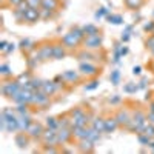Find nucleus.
Wrapping results in <instances>:
<instances>
[{
    "label": "nucleus",
    "mask_w": 154,
    "mask_h": 154,
    "mask_svg": "<svg viewBox=\"0 0 154 154\" xmlns=\"http://www.w3.org/2000/svg\"><path fill=\"white\" fill-rule=\"evenodd\" d=\"M69 116L72 120V126H86V123L89 122V116L82 108H74Z\"/></svg>",
    "instance_id": "obj_1"
},
{
    "label": "nucleus",
    "mask_w": 154,
    "mask_h": 154,
    "mask_svg": "<svg viewBox=\"0 0 154 154\" xmlns=\"http://www.w3.org/2000/svg\"><path fill=\"white\" fill-rule=\"evenodd\" d=\"M22 89V85L16 80V82H6V83H3L2 85V94L3 96H6V97H14L19 91Z\"/></svg>",
    "instance_id": "obj_2"
},
{
    "label": "nucleus",
    "mask_w": 154,
    "mask_h": 154,
    "mask_svg": "<svg viewBox=\"0 0 154 154\" xmlns=\"http://www.w3.org/2000/svg\"><path fill=\"white\" fill-rule=\"evenodd\" d=\"M42 140L45 145H53L56 146L59 143V137H57V130H53V128H46L42 134Z\"/></svg>",
    "instance_id": "obj_3"
},
{
    "label": "nucleus",
    "mask_w": 154,
    "mask_h": 154,
    "mask_svg": "<svg viewBox=\"0 0 154 154\" xmlns=\"http://www.w3.org/2000/svg\"><path fill=\"white\" fill-rule=\"evenodd\" d=\"M32 103L38 106H45L49 103V94H46L43 89H35L32 94Z\"/></svg>",
    "instance_id": "obj_4"
},
{
    "label": "nucleus",
    "mask_w": 154,
    "mask_h": 154,
    "mask_svg": "<svg viewBox=\"0 0 154 154\" xmlns=\"http://www.w3.org/2000/svg\"><path fill=\"white\" fill-rule=\"evenodd\" d=\"M85 48L88 49H97L102 46V35L100 34H94V35H86L83 40Z\"/></svg>",
    "instance_id": "obj_5"
},
{
    "label": "nucleus",
    "mask_w": 154,
    "mask_h": 154,
    "mask_svg": "<svg viewBox=\"0 0 154 154\" xmlns=\"http://www.w3.org/2000/svg\"><path fill=\"white\" fill-rule=\"evenodd\" d=\"M43 125L42 123H38V122H31V125L26 128V134L29 136V137H32V139H37V137H42V134H43Z\"/></svg>",
    "instance_id": "obj_6"
},
{
    "label": "nucleus",
    "mask_w": 154,
    "mask_h": 154,
    "mask_svg": "<svg viewBox=\"0 0 154 154\" xmlns=\"http://www.w3.org/2000/svg\"><path fill=\"white\" fill-rule=\"evenodd\" d=\"M57 137H59V143H68L69 140L74 137L72 128H59L57 130Z\"/></svg>",
    "instance_id": "obj_7"
},
{
    "label": "nucleus",
    "mask_w": 154,
    "mask_h": 154,
    "mask_svg": "<svg viewBox=\"0 0 154 154\" xmlns=\"http://www.w3.org/2000/svg\"><path fill=\"white\" fill-rule=\"evenodd\" d=\"M79 71H80L82 75H88V77H93V75H96L99 72L97 66L91 65V63H88V62H82L80 63V65H79Z\"/></svg>",
    "instance_id": "obj_8"
},
{
    "label": "nucleus",
    "mask_w": 154,
    "mask_h": 154,
    "mask_svg": "<svg viewBox=\"0 0 154 154\" xmlns=\"http://www.w3.org/2000/svg\"><path fill=\"white\" fill-rule=\"evenodd\" d=\"M62 43L65 45V48L74 49L77 45L80 43V40H79V38H77L74 34H72V31H69L68 34H65V35H63V38H62Z\"/></svg>",
    "instance_id": "obj_9"
},
{
    "label": "nucleus",
    "mask_w": 154,
    "mask_h": 154,
    "mask_svg": "<svg viewBox=\"0 0 154 154\" xmlns=\"http://www.w3.org/2000/svg\"><path fill=\"white\" fill-rule=\"evenodd\" d=\"M37 57L40 60L53 59V45H43V46H40L38 51H37Z\"/></svg>",
    "instance_id": "obj_10"
},
{
    "label": "nucleus",
    "mask_w": 154,
    "mask_h": 154,
    "mask_svg": "<svg viewBox=\"0 0 154 154\" xmlns=\"http://www.w3.org/2000/svg\"><path fill=\"white\" fill-rule=\"evenodd\" d=\"M38 19H42V17H40V9H38V8L31 6L26 12H25V22L34 23V22H37Z\"/></svg>",
    "instance_id": "obj_11"
},
{
    "label": "nucleus",
    "mask_w": 154,
    "mask_h": 154,
    "mask_svg": "<svg viewBox=\"0 0 154 154\" xmlns=\"http://www.w3.org/2000/svg\"><path fill=\"white\" fill-rule=\"evenodd\" d=\"M116 119H117L119 125H122V126H128V123H130L131 119H133V116H130V112H128L126 109H120L117 114H116Z\"/></svg>",
    "instance_id": "obj_12"
},
{
    "label": "nucleus",
    "mask_w": 154,
    "mask_h": 154,
    "mask_svg": "<svg viewBox=\"0 0 154 154\" xmlns=\"http://www.w3.org/2000/svg\"><path fill=\"white\" fill-rule=\"evenodd\" d=\"M65 56H66L65 45H63V43H56V45H53V59L62 60Z\"/></svg>",
    "instance_id": "obj_13"
},
{
    "label": "nucleus",
    "mask_w": 154,
    "mask_h": 154,
    "mask_svg": "<svg viewBox=\"0 0 154 154\" xmlns=\"http://www.w3.org/2000/svg\"><path fill=\"white\" fill-rule=\"evenodd\" d=\"M14 140H16V145H17L19 148H26V146L29 145V136H28L26 133H19V134H16Z\"/></svg>",
    "instance_id": "obj_14"
},
{
    "label": "nucleus",
    "mask_w": 154,
    "mask_h": 154,
    "mask_svg": "<svg viewBox=\"0 0 154 154\" xmlns=\"http://www.w3.org/2000/svg\"><path fill=\"white\" fill-rule=\"evenodd\" d=\"M59 83H56V82H53V80H46V82H43V85H42V89L46 93V94H49V96H53L54 93H57L59 91Z\"/></svg>",
    "instance_id": "obj_15"
},
{
    "label": "nucleus",
    "mask_w": 154,
    "mask_h": 154,
    "mask_svg": "<svg viewBox=\"0 0 154 154\" xmlns=\"http://www.w3.org/2000/svg\"><path fill=\"white\" fill-rule=\"evenodd\" d=\"M79 149L82 152H93L94 151V142L89 139H82V140H79Z\"/></svg>",
    "instance_id": "obj_16"
},
{
    "label": "nucleus",
    "mask_w": 154,
    "mask_h": 154,
    "mask_svg": "<svg viewBox=\"0 0 154 154\" xmlns=\"http://www.w3.org/2000/svg\"><path fill=\"white\" fill-rule=\"evenodd\" d=\"M71 128H72V134L77 140L88 137V128H85V126H71Z\"/></svg>",
    "instance_id": "obj_17"
},
{
    "label": "nucleus",
    "mask_w": 154,
    "mask_h": 154,
    "mask_svg": "<svg viewBox=\"0 0 154 154\" xmlns=\"http://www.w3.org/2000/svg\"><path fill=\"white\" fill-rule=\"evenodd\" d=\"M79 72L77 71H71V69H68V71H65L62 74V80H65V82H69V83H74V82H77L79 80Z\"/></svg>",
    "instance_id": "obj_18"
},
{
    "label": "nucleus",
    "mask_w": 154,
    "mask_h": 154,
    "mask_svg": "<svg viewBox=\"0 0 154 154\" xmlns=\"http://www.w3.org/2000/svg\"><path fill=\"white\" fill-rule=\"evenodd\" d=\"M119 126V122L116 117H109L105 120V133H114Z\"/></svg>",
    "instance_id": "obj_19"
},
{
    "label": "nucleus",
    "mask_w": 154,
    "mask_h": 154,
    "mask_svg": "<svg viewBox=\"0 0 154 154\" xmlns=\"http://www.w3.org/2000/svg\"><path fill=\"white\" fill-rule=\"evenodd\" d=\"M31 122H32V119L29 117L28 114L20 116V117H19V126H20V130L22 131H26V128L31 125Z\"/></svg>",
    "instance_id": "obj_20"
},
{
    "label": "nucleus",
    "mask_w": 154,
    "mask_h": 154,
    "mask_svg": "<svg viewBox=\"0 0 154 154\" xmlns=\"http://www.w3.org/2000/svg\"><path fill=\"white\" fill-rule=\"evenodd\" d=\"M19 46H20L23 51H32L34 46H35V43H34L32 40H29V38H23V40L19 43Z\"/></svg>",
    "instance_id": "obj_21"
},
{
    "label": "nucleus",
    "mask_w": 154,
    "mask_h": 154,
    "mask_svg": "<svg viewBox=\"0 0 154 154\" xmlns=\"http://www.w3.org/2000/svg\"><path fill=\"white\" fill-rule=\"evenodd\" d=\"M137 139H139V143H140V145H143V146H149L151 142H152V139H151L149 136H146L145 133H139Z\"/></svg>",
    "instance_id": "obj_22"
},
{
    "label": "nucleus",
    "mask_w": 154,
    "mask_h": 154,
    "mask_svg": "<svg viewBox=\"0 0 154 154\" xmlns=\"http://www.w3.org/2000/svg\"><path fill=\"white\" fill-rule=\"evenodd\" d=\"M94 130H97V131H100V133H103L105 131V120L103 119H100V117H97V119H94L93 120V125H91Z\"/></svg>",
    "instance_id": "obj_23"
},
{
    "label": "nucleus",
    "mask_w": 154,
    "mask_h": 154,
    "mask_svg": "<svg viewBox=\"0 0 154 154\" xmlns=\"http://www.w3.org/2000/svg\"><path fill=\"white\" fill-rule=\"evenodd\" d=\"M59 6V0H42V8L45 9H56Z\"/></svg>",
    "instance_id": "obj_24"
},
{
    "label": "nucleus",
    "mask_w": 154,
    "mask_h": 154,
    "mask_svg": "<svg viewBox=\"0 0 154 154\" xmlns=\"http://www.w3.org/2000/svg\"><path fill=\"white\" fill-rule=\"evenodd\" d=\"M86 139H89V140H93V142L96 143L97 140L100 139V131L94 130L93 126H91V128H88V137H86Z\"/></svg>",
    "instance_id": "obj_25"
},
{
    "label": "nucleus",
    "mask_w": 154,
    "mask_h": 154,
    "mask_svg": "<svg viewBox=\"0 0 154 154\" xmlns=\"http://www.w3.org/2000/svg\"><path fill=\"white\" fill-rule=\"evenodd\" d=\"M108 22L112 23V25H122L123 23V17L120 14H108Z\"/></svg>",
    "instance_id": "obj_26"
},
{
    "label": "nucleus",
    "mask_w": 154,
    "mask_h": 154,
    "mask_svg": "<svg viewBox=\"0 0 154 154\" xmlns=\"http://www.w3.org/2000/svg\"><path fill=\"white\" fill-rule=\"evenodd\" d=\"M83 29V32L86 34V35H94V34H99V29H97V26L96 25H85V26L82 28Z\"/></svg>",
    "instance_id": "obj_27"
},
{
    "label": "nucleus",
    "mask_w": 154,
    "mask_h": 154,
    "mask_svg": "<svg viewBox=\"0 0 154 154\" xmlns=\"http://www.w3.org/2000/svg\"><path fill=\"white\" fill-rule=\"evenodd\" d=\"M109 80H111V83H112L114 86H117V85L120 83V71H119V69H114V71H111Z\"/></svg>",
    "instance_id": "obj_28"
},
{
    "label": "nucleus",
    "mask_w": 154,
    "mask_h": 154,
    "mask_svg": "<svg viewBox=\"0 0 154 154\" xmlns=\"http://www.w3.org/2000/svg\"><path fill=\"white\" fill-rule=\"evenodd\" d=\"M46 126L53 128V130H59V128H60V122L56 117H48L46 119Z\"/></svg>",
    "instance_id": "obj_29"
},
{
    "label": "nucleus",
    "mask_w": 154,
    "mask_h": 154,
    "mask_svg": "<svg viewBox=\"0 0 154 154\" xmlns=\"http://www.w3.org/2000/svg\"><path fill=\"white\" fill-rule=\"evenodd\" d=\"M131 31H133V25H126L125 29H123V32H122L120 40H122V42H128V40H130V34H131Z\"/></svg>",
    "instance_id": "obj_30"
},
{
    "label": "nucleus",
    "mask_w": 154,
    "mask_h": 154,
    "mask_svg": "<svg viewBox=\"0 0 154 154\" xmlns=\"http://www.w3.org/2000/svg\"><path fill=\"white\" fill-rule=\"evenodd\" d=\"M17 82L22 85V88L25 86V85H28L29 82H31V77H29V74L28 72H25V74H20L19 77H17Z\"/></svg>",
    "instance_id": "obj_31"
},
{
    "label": "nucleus",
    "mask_w": 154,
    "mask_h": 154,
    "mask_svg": "<svg viewBox=\"0 0 154 154\" xmlns=\"http://www.w3.org/2000/svg\"><path fill=\"white\" fill-rule=\"evenodd\" d=\"M125 3L130 9H139L142 6V0H125Z\"/></svg>",
    "instance_id": "obj_32"
},
{
    "label": "nucleus",
    "mask_w": 154,
    "mask_h": 154,
    "mask_svg": "<svg viewBox=\"0 0 154 154\" xmlns=\"http://www.w3.org/2000/svg\"><path fill=\"white\" fill-rule=\"evenodd\" d=\"M137 89H139V85H136V83H126L125 86H123V91L125 93H136L137 91Z\"/></svg>",
    "instance_id": "obj_33"
},
{
    "label": "nucleus",
    "mask_w": 154,
    "mask_h": 154,
    "mask_svg": "<svg viewBox=\"0 0 154 154\" xmlns=\"http://www.w3.org/2000/svg\"><path fill=\"white\" fill-rule=\"evenodd\" d=\"M143 133L146 134V136H149L151 139H154V123H146V126H145V130H143Z\"/></svg>",
    "instance_id": "obj_34"
},
{
    "label": "nucleus",
    "mask_w": 154,
    "mask_h": 154,
    "mask_svg": "<svg viewBox=\"0 0 154 154\" xmlns=\"http://www.w3.org/2000/svg\"><path fill=\"white\" fill-rule=\"evenodd\" d=\"M108 14H109V9H106V8H99V9L96 11L94 17H96V19H102L103 16H108Z\"/></svg>",
    "instance_id": "obj_35"
},
{
    "label": "nucleus",
    "mask_w": 154,
    "mask_h": 154,
    "mask_svg": "<svg viewBox=\"0 0 154 154\" xmlns=\"http://www.w3.org/2000/svg\"><path fill=\"white\" fill-rule=\"evenodd\" d=\"M0 74L5 75V77H8V75L12 74L11 69H9V65H8V63H3V65H0Z\"/></svg>",
    "instance_id": "obj_36"
},
{
    "label": "nucleus",
    "mask_w": 154,
    "mask_h": 154,
    "mask_svg": "<svg viewBox=\"0 0 154 154\" xmlns=\"http://www.w3.org/2000/svg\"><path fill=\"white\" fill-rule=\"evenodd\" d=\"M31 86H32V89L35 91V89H42V85H43V80H40V79H31Z\"/></svg>",
    "instance_id": "obj_37"
},
{
    "label": "nucleus",
    "mask_w": 154,
    "mask_h": 154,
    "mask_svg": "<svg viewBox=\"0 0 154 154\" xmlns=\"http://www.w3.org/2000/svg\"><path fill=\"white\" fill-rule=\"evenodd\" d=\"M16 112H17V114H20V116L28 114V105H26V103H20V105H17Z\"/></svg>",
    "instance_id": "obj_38"
},
{
    "label": "nucleus",
    "mask_w": 154,
    "mask_h": 154,
    "mask_svg": "<svg viewBox=\"0 0 154 154\" xmlns=\"http://www.w3.org/2000/svg\"><path fill=\"white\" fill-rule=\"evenodd\" d=\"M79 59H80V60H83V62H85V60L88 62V60H93V59H94V56H93L91 53H86V51H82V53L79 54Z\"/></svg>",
    "instance_id": "obj_39"
},
{
    "label": "nucleus",
    "mask_w": 154,
    "mask_h": 154,
    "mask_svg": "<svg viewBox=\"0 0 154 154\" xmlns=\"http://www.w3.org/2000/svg\"><path fill=\"white\" fill-rule=\"evenodd\" d=\"M99 85H100V82L99 80H91L86 86H85V89L86 91H93V89H96V88H99Z\"/></svg>",
    "instance_id": "obj_40"
},
{
    "label": "nucleus",
    "mask_w": 154,
    "mask_h": 154,
    "mask_svg": "<svg viewBox=\"0 0 154 154\" xmlns=\"http://www.w3.org/2000/svg\"><path fill=\"white\" fill-rule=\"evenodd\" d=\"M40 17H42V19H48V17H51V9H45V8H42V9H40Z\"/></svg>",
    "instance_id": "obj_41"
},
{
    "label": "nucleus",
    "mask_w": 154,
    "mask_h": 154,
    "mask_svg": "<svg viewBox=\"0 0 154 154\" xmlns=\"http://www.w3.org/2000/svg\"><path fill=\"white\" fill-rule=\"evenodd\" d=\"M143 29L148 31V32H152V31H154V22H148V23H145V25H143Z\"/></svg>",
    "instance_id": "obj_42"
},
{
    "label": "nucleus",
    "mask_w": 154,
    "mask_h": 154,
    "mask_svg": "<svg viewBox=\"0 0 154 154\" xmlns=\"http://www.w3.org/2000/svg\"><path fill=\"white\" fill-rule=\"evenodd\" d=\"M145 45H146V48H149V49H152V48H154V34H152L149 38H146Z\"/></svg>",
    "instance_id": "obj_43"
},
{
    "label": "nucleus",
    "mask_w": 154,
    "mask_h": 154,
    "mask_svg": "<svg viewBox=\"0 0 154 154\" xmlns=\"http://www.w3.org/2000/svg\"><path fill=\"white\" fill-rule=\"evenodd\" d=\"M120 100H122V99H120V96H117V94H116V96H112V97H109V100H108V102H109V103H111V105H116V103H119V102H120Z\"/></svg>",
    "instance_id": "obj_44"
},
{
    "label": "nucleus",
    "mask_w": 154,
    "mask_h": 154,
    "mask_svg": "<svg viewBox=\"0 0 154 154\" xmlns=\"http://www.w3.org/2000/svg\"><path fill=\"white\" fill-rule=\"evenodd\" d=\"M14 49H16V45H14V43H8V45H6V49L3 51V54H9V53H12Z\"/></svg>",
    "instance_id": "obj_45"
},
{
    "label": "nucleus",
    "mask_w": 154,
    "mask_h": 154,
    "mask_svg": "<svg viewBox=\"0 0 154 154\" xmlns=\"http://www.w3.org/2000/svg\"><path fill=\"white\" fill-rule=\"evenodd\" d=\"M29 5L34 6V8H38V6H42V0H28Z\"/></svg>",
    "instance_id": "obj_46"
},
{
    "label": "nucleus",
    "mask_w": 154,
    "mask_h": 154,
    "mask_svg": "<svg viewBox=\"0 0 154 154\" xmlns=\"http://www.w3.org/2000/svg\"><path fill=\"white\" fill-rule=\"evenodd\" d=\"M146 120L149 122V123H154V112H148V116H146Z\"/></svg>",
    "instance_id": "obj_47"
},
{
    "label": "nucleus",
    "mask_w": 154,
    "mask_h": 154,
    "mask_svg": "<svg viewBox=\"0 0 154 154\" xmlns=\"http://www.w3.org/2000/svg\"><path fill=\"white\" fill-rule=\"evenodd\" d=\"M140 72H142V68H140V66H134L133 68V74L134 75H140Z\"/></svg>",
    "instance_id": "obj_48"
},
{
    "label": "nucleus",
    "mask_w": 154,
    "mask_h": 154,
    "mask_svg": "<svg viewBox=\"0 0 154 154\" xmlns=\"http://www.w3.org/2000/svg\"><path fill=\"white\" fill-rule=\"evenodd\" d=\"M6 45H8V42H6V40H2V42H0V49H2V53L6 49Z\"/></svg>",
    "instance_id": "obj_49"
},
{
    "label": "nucleus",
    "mask_w": 154,
    "mask_h": 154,
    "mask_svg": "<svg viewBox=\"0 0 154 154\" xmlns=\"http://www.w3.org/2000/svg\"><path fill=\"white\" fill-rule=\"evenodd\" d=\"M143 88H146V79H142V82L139 83V89H143Z\"/></svg>",
    "instance_id": "obj_50"
},
{
    "label": "nucleus",
    "mask_w": 154,
    "mask_h": 154,
    "mask_svg": "<svg viewBox=\"0 0 154 154\" xmlns=\"http://www.w3.org/2000/svg\"><path fill=\"white\" fill-rule=\"evenodd\" d=\"M45 152H57V149L53 145H49V148H45Z\"/></svg>",
    "instance_id": "obj_51"
},
{
    "label": "nucleus",
    "mask_w": 154,
    "mask_h": 154,
    "mask_svg": "<svg viewBox=\"0 0 154 154\" xmlns=\"http://www.w3.org/2000/svg\"><path fill=\"white\" fill-rule=\"evenodd\" d=\"M20 2H22V0H8V3H9V5H12V6H17Z\"/></svg>",
    "instance_id": "obj_52"
},
{
    "label": "nucleus",
    "mask_w": 154,
    "mask_h": 154,
    "mask_svg": "<svg viewBox=\"0 0 154 154\" xmlns=\"http://www.w3.org/2000/svg\"><path fill=\"white\" fill-rule=\"evenodd\" d=\"M148 108H149V111H151V112H154V102H151Z\"/></svg>",
    "instance_id": "obj_53"
},
{
    "label": "nucleus",
    "mask_w": 154,
    "mask_h": 154,
    "mask_svg": "<svg viewBox=\"0 0 154 154\" xmlns=\"http://www.w3.org/2000/svg\"><path fill=\"white\" fill-rule=\"evenodd\" d=\"M149 148H151V149L154 151V142H151V145H149Z\"/></svg>",
    "instance_id": "obj_54"
},
{
    "label": "nucleus",
    "mask_w": 154,
    "mask_h": 154,
    "mask_svg": "<svg viewBox=\"0 0 154 154\" xmlns=\"http://www.w3.org/2000/svg\"><path fill=\"white\" fill-rule=\"evenodd\" d=\"M151 53H152V56H154V48H152V49H151Z\"/></svg>",
    "instance_id": "obj_55"
}]
</instances>
